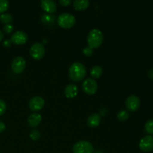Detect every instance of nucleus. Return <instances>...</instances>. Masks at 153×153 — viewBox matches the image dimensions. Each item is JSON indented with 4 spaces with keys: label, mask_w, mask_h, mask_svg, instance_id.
I'll list each match as a JSON object with an SVG mask.
<instances>
[{
    "label": "nucleus",
    "mask_w": 153,
    "mask_h": 153,
    "mask_svg": "<svg viewBox=\"0 0 153 153\" xmlns=\"http://www.w3.org/2000/svg\"><path fill=\"white\" fill-rule=\"evenodd\" d=\"M87 75V68L82 63L75 62L69 68V76L73 82L83 80Z\"/></svg>",
    "instance_id": "nucleus-1"
},
{
    "label": "nucleus",
    "mask_w": 153,
    "mask_h": 153,
    "mask_svg": "<svg viewBox=\"0 0 153 153\" xmlns=\"http://www.w3.org/2000/svg\"><path fill=\"white\" fill-rule=\"evenodd\" d=\"M103 39L104 37L101 30L99 28H94L88 33L87 39L88 46L92 48L93 49L98 48L102 43Z\"/></svg>",
    "instance_id": "nucleus-2"
},
{
    "label": "nucleus",
    "mask_w": 153,
    "mask_h": 153,
    "mask_svg": "<svg viewBox=\"0 0 153 153\" xmlns=\"http://www.w3.org/2000/svg\"><path fill=\"white\" fill-rule=\"evenodd\" d=\"M94 151V146L88 140H79L73 146V153H93Z\"/></svg>",
    "instance_id": "nucleus-3"
},
{
    "label": "nucleus",
    "mask_w": 153,
    "mask_h": 153,
    "mask_svg": "<svg viewBox=\"0 0 153 153\" xmlns=\"http://www.w3.org/2000/svg\"><path fill=\"white\" fill-rule=\"evenodd\" d=\"M58 24L64 28H70L76 24V17L69 13H63L58 17Z\"/></svg>",
    "instance_id": "nucleus-4"
},
{
    "label": "nucleus",
    "mask_w": 153,
    "mask_h": 153,
    "mask_svg": "<svg viewBox=\"0 0 153 153\" xmlns=\"http://www.w3.org/2000/svg\"><path fill=\"white\" fill-rule=\"evenodd\" d=\"M46 49L42 43L35 42L31 46L29 49V53L31 58L34 60H40L45 55Z\"/></svg>",
    "instance_id": "nucleus-5"
},
{
    "label": "nucleus",
    "mask_w": 153,
    "mask_h": 153,
    "mask_svg": "<svg viewBox=\"0 0 153 153\" xmlns=\"http://www.w3.org/2000/svg\"><path fill=\"white\" fill-rule=\"evenodd\" d=\"M82 90L84 92L86 93L88 95H93L96 94L98 89V85L96 80L93 78H88L85 79L84 82H82Z\"/></svg>",
    "instance_id": "nucleus-6"
},
{
    "label": "nucleus",
    "mask_w": 153,
    "mask_h": 153,
    "mask_svg": "<svg viewBox=\"0 0 153 153\" xmlns=\"http://www.w3.org/2000/svg\"><path fill=\"white\" fill-rule=\"evenodd\" d=\"M26 67V61L25 58L21 56H17L14 58L11 63V70L12 71L16 74L22 73Z\"/></svg>",
    "instance_id": "nucleus-7"
},
{
    "label": "nucleus",
    "mask_w": 153,
    "mask_h": 153,
    "mask_svg": "<svg viewBox=\"0 0 153 153\" xmlns=\"http://www.w3.org/2000/svg\"><path fill=\"white\" fill-rule=\"evenodd\" d=\"M126 108L129 111H135L139 108L140 105V99L137 96L132 94L127 97L126 100Z\"/></svg>",
    "instance_id": "nucleus-8"
},
{
    "label": "nucleus",
    "mask_w": 153,
    "mask_h": 153,
    "mask_svg": "<svg viewBox=\"0 0 153 153\" xmlns=\"http://www.w3.org/2000/svg\"><path fill=\"white\" fill-rule=\"evenodd\" d=\"M45 105V100L40 96H34L31 97L28 102V108L33 111H37L41 110Z\"/></svg>",
    "instance_id": "nucleus-9"
},
{
    "label": "nucleus",
    "mask_w": 153,
    "mask_h": 153,
    "mask_svg": "<svg viewBox=\"0 0 153 153\" xmlns=\"http://www.w3.org/2000/svg\"><path fill=\"white\" fill-rule=\"evenodd\" d=\"M28 40V34L22 30L15 31L10 37L11 43L16 45H22L25 43Z\"/></svg>",
    "instance_id": "nucleus-10"
},
{
    "label": "nucleus",
    "mask_w": 153,
    "mask_h": 153,
    "mask_svg": "<svg viewBox=\"0 0 153 153\" xmlns=\"http://www.w3.org/2000/svg\"><path fill=\"white\" fill-rule=\"evenodd\" d=\"M139 148L145 152H149L153 150V136L146 135L143 137L139 142Z\"/></svg>",
    "instance_id": "nucleus-11"
},
{
    "label": "nucleus",
    "mask_w": 153,
    "mask_h": 153,
    "mask_svg": "<svg viewBox=\"0 0 153 153\" xmlns=\"http://www.w3.org/2000/svg\"><path fill=\"white\" fill-rule=\"evenodd\" d=\"M40 6L47 13H53L57 10V4L53 0H41Z\"/></svg>",
    "instance_id": "nucleus-12"
},
{
    "label": "nucleus",
    "mask_w": 153,
    "mask_h": 153,
    "mask_svg": "<svg viewBox=\"0 0 153 153\" xmlns=\"http://www.w3.org/2000/svg\"><path fill=\"white\" fill-rule=\"evenodd\" d=\"M101 123V115L100 114L94 113L91 114L89 117H88V120H87V123H88V126L91 127V128H95L97 127Z\"/></svg>",
    "instance_id": "nucleus-13"
},
{
    "label": "nucleus",
    "mask_w": 153,
    "mask_h": 153,
    "mask_svg": "<svg viewBox=\"0 0 153 153\" xmlns=\"http://www.w3.org/2000/svg\"><path fill=\"white\" fill-rule=\"evenodd\" d=\"M42 120V116L38 113L31 114L28 116L27 122L29 126L31 127H37L40 125Z\"/></svg>",
    "instance_id": "nucleus-14"
},
{
    "label": "nucleus",
    "mask_w": 153,
    "mask_h": 153,
    "mask_svg": "<svg viewBox=\"0 0 153 153\" xmlns=\"http://www.w3.org/2000/svg\"><path fill=\"white\" fill-rule=\"evenodd\" d=\"M64 94L67 98H74L78 94V88L75 84L70 83L66 86L64 89Z\"/></svg>",
    "instance_id": "nucleus-15"
},
{
    "label": "nucleus",
    "mask_w": 153,
    "mask_h": 153,
    "mask_svg": "<svg viewBox=\"0 0 153 153\" xmlns=\"http://www.w3.org/2000/svg\"><path fill=\"white\" fill-rule=\"evenodd\" d=\"M90 1L88 0H74L73 7L76 10H85L89 6Z\"/></svg>",
    "instance_id": "nucleus-16"
},
{
    "label": "nucleus",
    "mask_w": 153,
    "mask_h": 153,
    "mask_svg": "<svg viewBox=\"0 0 153 153\" xmlns=\"http://www.w3.org/2000/svg\"><path fill=\"white\" fill-rule=\"evenodd\" d=\"M103 73V70L101 66L95 65L91 68V76L94 79H99L102 76Z\"/></svg>",
    "instance_id": "nucleus-17"
},
{
    "label": "nucleus",
    "mask_w": 153,
    "mask_h": 153,
    "mask_svg": "<svg viewBox=\"0 0 153 153\" xmlns=\"http://www.w3.org/2000/svg\"><path fill=\"white\" fill-rule=\"evenodd\" d=\"M40 19L45 24H53L55 22V16L53 15H51V13H44L40 16Z\"/></svg>",
    "instance_id": "nucleus-18"
},
{
    "label": "nucleus",
    "mask_w": 153,
    "mask_h": 153,
    "mask_svg": "<svg viewBox=\"0 0 153 153\" xmlns=\"http://www.w3.org/2000/svg\"><path fill=\"white\" fill-rule=\"evenodd\" d=\"M0 21L2 23H4V25H6V24H11V22H13V16L10 13H1L0 15Z\"/></svg>",
    "instance_id": "nucleus-19"
},
{
    "label": "nucleus",
    "mask_w": 153,
    "mask_h": 153,
    "mask_svg": "<svg viewBox=\"0 0 153 153\" xmlns=\"http://www.w3.org/2000/svg\"><path fill=\"white\" fill-rule=\"evenodd\" d=\"M117 117L120 121H126L129 118V113L126 110H121L117 113Z\"/></svg>",
    "instance_id": "nucleus-20"
},
{
    "label": "nucleus",
    "mask_w": 153,
    "mask_h": 153,
    "mask_svg": "<svg viewBox=\"0 0 153 153\" xmlns=\"http://www.w3.org/2000/svg\"><path fill=\"white\" fill-rule=\"evenodd\" d=\"M145 130L149 135L153 134V120H149L145 124Z\"/></svg>",
    "instance_id": "nucleus-21"
},
{
    "label": "nucleus",
    "mask_w": 153,
    "mask_h": 153,
    "mask_svg": "<svg viewBox=\"0 0 153 153\" xmlns=\"http://www.w3.org/2000/svg\"><path fill=\"white\" fill-rule=\"evenodd\" d=\"M9 1L7 0H0V13H4L9 7Z\"/></svg>",
    "instance_id": "nucleus-22"
},
{
    "label": "nucleus",
    "mask_w": 153,
    "mask_h": 153,
    "mask_svg": "<svg viewBox=\"0 0 153 153\" xmlns=\"http://www.w3.org/2000/svg\"><path fill=\"white\" fill-rule=\"evenodd\" d=\"M29 137H31V140H37L40 139V132L39 130L37 129H33L30 131Z\"/></svg>",
    "instance_id": "nucleus-23"
},
{
    "label": "nucleus",
    "mask_w": 153,
    "mask_h": 153,
    "mask_svg": "<svg viewBox=\"0 0 153 153\" xmlns=\"http://www.w3.org/2000/svg\"><path fill=\"white\" fill-rule=\"evenodd\" d=\"M6 109H7V105H6V102L4 100L0 99V116L2 115L3 114H4V112L6 111Z\"/></svg>",
    "instance_id": "nucleus-24"
},
{
    "label": "nucleus",
    "mask_w": 153,
    "mask_h": 153,
    "mask_svg": "<svg viewBox=\"0 0 153 153\" xmlns=\"http://www.w3.org/2000/svg\"><path fill=\"white\" fill-rule=\"evenodd\" d=\"M3 31L6 34H10V32H12L13 30V26L11 25V24H6L3 26L2 28Z\"/></svg>",
    "instance_id": "nucleus-25"
},
{
    "label": "nucleus",
    "mask_w": 153,
    "mask_h": 153,
    "mask_svg": "<svg viewBox=\"0 0 153 153\" xmlns=\"http://www.w3.org/2000/svg\"><path fill=\"white\" fill-rule=\"evenodd\" d=\"M93 52H94V49L92 48L89 47V46H87L83 49V53L86 56H91V55H92Z\"/></svg>",
    "instance_id": "nucleus-26"
},
{
    "label": "nucleus",
    "mask_w": 153,
    "mask_h": 153,
    "mask_svg": "<svg viewBox=\"0 0 153 153\" xmlns=\"http://www.w3.org/2000/svg\"><path fill=\"white\" fill-rule=\"evenodd\" d=\"M59 3L63 6H67L71 3L70 0H60Z\"/></svg>",
    "instance_id": "nucleus-27"
},
{
    "label": "nucleus",
    "mask_w": 153,
    "mask_h": 153,
    "mask_svg": "<svg viewBox=\"0 0 153 153\" xmlns=\"http://www.w3.org/2000/svg\"><path fill=\"white\" fill-rule=\"evenodd\" d=\"M11 41L10 40H4V42H3V46L6 48H8L10 47V45H11Z\"/></svg>",
    "instance_id": "nucleus-28"
},
{
    "label": "nucleus",
    "mask_w": 153,
    "mask_h": 153,
    "mask_svg": "<svg viewBox=\"0 0 153 153\" xmlns=\"http://www.w3.org/2000/svg\"><path fill=\"white\" fill-rule=\"evenodd\" d=\"M5 128H6V126H5V124H4V123L0 121V133L3 132V131L5 130Z\"/></svg>",
    "instance_id": "nucleus-29"
},
{
    "label": "nucleus",
    "mask_w": 153,
    "mask_h": 153,
    "mask_svg": "<svg viewBox=\"0 0 153 153\" xmlns=\"http://www.w3.org/2000/svg\"><path fill=\"white\" fill-rule=\"evenodd\" d=\"M148 76H149V77L151 79H153V69H152V70H150L148 72Z\"/></svg>",
    "instance_id": "nucleus-30"
},
{
    "label": "nucleus",
    "mask_w": 153,
    "mask_h": 153,
    "mask_svg": "<svg viewBox=\"0 0 153 153\" xmlns=\"http://www.w3.org/2000/svg\"><path fill=\"white\" fill-rule=\"evenodd\" d=\"M3 38H4V33H3L2 31L0 30V42L3 40Z\"/></svg>",
    "instance_id": "nucleus-31"
},
{
    "label": "nucleus",
    "mask_w": 153,
    "mask_h": 153,
    "mask_svg": "<svg viewBox=\"0 0 153 153\" xmlns=\"http://www.w3.org/2000/svg\"><path fill=\"white\" fill-rule=\"evenodd\" d=\"M93 153H104V152L101 150H97V151H94V152Z\"/></svg>",
    "instance_id": "nucleus-32"
}]
</instances>
